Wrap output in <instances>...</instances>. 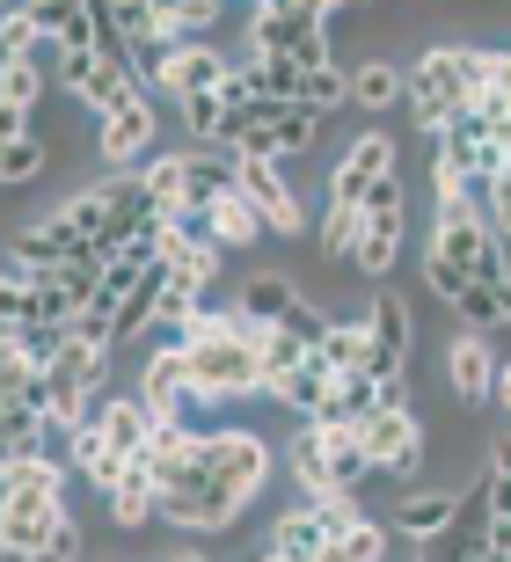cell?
<instances>
[{"label": "cell", "instance_id": "1", "mask_svg": "<svg viewBox=\"0 0 511 562\" xmlns=\"http://www.w3.org/2000/svg\"><path fill=\"white\" fill-rule=\"evenodd\" d=\"M497 74H504V44H431L409 66V125L424 139H446L460 110L490 103Z\"/></svg>", "mask_w": 511, "mask_h": 562}, {"label": "cell", "instance_id": "2", "mask_svg": "<svg viewBox=\"0 0 511 562\" xmlns=\"http://www.w3.org/2000/svg\"><path fill=\"white\" fill-rule=\"evenodd\" d=\"M184 358H190L204 409H242V402L264 395V344H248V336H204Z\"/></svg>", "mask_w": 511, "mask_h": 562}, {"label": "cell", "instance_id": "3", "mask_svg": "<svg viewBox=\"0 0 511 562\" xmlns=\"http://www.w3.org/2000/svg\"><path fill=\"white\" fill-rule=\"evenodd\" d=\"M270 468H278V453H270L264 431H248V424H212L190 475H204L212 490H226V497L256 504V497H264V482H270Z\"/></svg>", "mask_w": 511, "mask_h": 562}, {"label": "cell", "instance_id": "4", "mask_svg": "<svg viewBox=\"0 0 511 562\" xmlns=\"http://www.w3.org/2000/svg\"><path fill=\"white\" fill-rule=\"evenodd\" d=\"M314 132H322V117L300 103H248L234 125H226V154L234 161H300L307 146H314Z\"/></svg>", "mask_w": 511, "mask_h": 562}, {"label": "cell", "instance_id": "5", "mask_svg": "<svg viewBox=\"0 0 511 562\" xmlns=\"http://www.w3.org/2000/svg\"><path fill=\"white\" fill-rule=\"evenodd\" d=\"M146 74V95H162V103H190V95H212V88H226L242 66L226 59L220 44H168V52H146L140 59Z\"/></svg>", "mask_w": 511, "mask_h": 562}, {"label": "cell", "instance_id": "6", "mask_svg": "<svg viewBox=\"0 0 511 562\" xmlns=\"http://www.w3.org/2000/svg\"><path fill=\"white\" fill-rule=\"evenodd\" d=\"M358 438H366V460L380 468V475H395V482L416 490V475H424V417H416L402 395L380 402V409L358 424Z\"/></svg>", "mask_w": 511, "mask_h": 562}, {"label": "cell", "instance_id": "7", "mask_svg": "<svg viewBox=\"0 0 511 562\" xmlns=\"http://www.w3.org/2000/svg\"><path fill=\"white\" fill-rule=\"evenodd\" d=\"M424 249L438 256V263H453V271L482 278V285H497V278H504V241L490 234V220H482V212H438Z\"/></svg>", "mask_w": 511, "mask_h": 562}, {"label": "cell", "instance_id": "8", "mask_svg": "<svg viewBox=\"0 0 511 562\" xmlns=\"http://www.w3.org/2000/svg\"><path fill=\"white\" fill-rule=\"evenodd\" d=\"M366 329H373V380L395 395L402 373H409V358H416V314H409L402 292H373Z\"/></svg>", "mask_w": 511, "mask_h": 562}, {"label": "cell", "instance_id": "9", "mask_svg": "<svg viewBox=\"0 0 511 562\" xmlns=\"http://www.w3.org/2000/svg\"><path fill=\"white\" fill-rule=\"evenodd\" d=\"M132 395L146 402V417H154V424H198L204 417V395H198V380H190L184 351H154Z\"/></svg>", "mask_w": 511, "mask_h": 562}, {"label": "cell", "instance_id": "10", "mask_svg": "<svg viewBox=\"0 0 511 562\" xmlns=\"http://www.w3.org/2000/svg\"><path fill=\"white\" fill-rule=\"evenodd\" d=\"M74 519L66 497H0V555L8 562H37L59 541V526Z\"/></svg>", "mask_w": 511, "mask_h": 562}, {"label": "cell", "instance_id": "11", "mask_svg": "<svg viewBox=\"0 0 511 562\" xmlns=\"http://www.w3.org/2000/svg\"><path fill=\"white\" fill-rule=\"evenodd\" d=\"M402 234H409L402 176H388V183L366 198V241H358V263H351V271H358V278H388L395 263H402Z\"/></svg>", "mask_w": 511, "mask_h": 562}, {"label": "cell", "instance_id": "12", "mask_svg": "<svg viewBox=\"0 0 511 562\" xmlns=\"http://www.w3.org/2000/svg\"><path fill=\"white\" fill-rule=\"evenodd\" d=\"M388 176H402V168H395V139L388 132H358V139L344 146V161L329 168V205H366Z\"/></svg>", "mask_w": 511, "mask_h": 562}, {"label": "cell", "instance_id": "13", "mask_svg": "<svg viewBox=\"0 0 511 562\" xmlns=\"http://www.w3.org/2000/svg\"><path fill=\"white\" fill-rule=\"evenodd\" d=\"M154 139H162V103H154V95H146V103H132L124 117H102V125H96V154H102V168H110V176H132V168H140V154Z\"/></svg>", "mask_w": 511, "mask_h": 562}, {"label": "cell", "instance_id": "14", "mask_svg": "<svg viewBox=\"0 0 511 562\" xmlns=\"http://www.w3.org/2000/svg\"><path fill=\"white\" fill-rule=\"evenodd\" d=\"M242 198L264 212L270 234H286V241L307 234V205L292 198V183H286V168H278V161H242Z\"/></svg>", "mask_w": 511, "mask_h": 562}, {"label": "cell", "instance_id": "15", "mask_svg": "<svg viewBox=\"0 0 511 562\" xmlns=\"http://www.w3.org/2000/svg\"><path fill=\"white\" fill-rule=\"evenodd\" d=\"M497 366L504 358L490 351V336H475V329H460L446 344V387H453V402H497Z\"/></svg>", "mask_w": 511, "mask_h": 562}, {"label": "cell", "instance_id": "16", "mask_svg": "<svg viewBox=\"0 0 511 562\" xmlns=\"http://www.w3.org/2000/svg\"><path fill=\"white\" fill-rule=\"evenodd\" d=\"M460 512H468V490H409L402 504H395V533L402 541H446L453 526H460Z\"/></svg>", "mask_w": 511, "mask_h": 562}, {"label": "cell", "instance_id": "17", "mask_svg": "<svg viewBox=\"0 0 511 562\" xmlns=\"http://www.w3.org/2000/svg\"><path fill=\"white\" fill-rule=\"evenodd\" d=\"M37 22L59 52H110V37H102V0H37Z\"/></svg>", "mask_w": 511, "mask_h": 562}, {"label": "cell", "instance_id": "18", "mask_svg": "<svg viewBox=\"0 0 511 562\" xmlns=\"http://www.w3.org/2000/svg\"><path fill=\"white\" fill-rule=\"evenodd\" d=\"M88 424H96V431L110 438L124 460H140L146 446H154V417H146V402H140V395H96Z\"/></svg>", "mask_w": 511, "mask_h": 562}, {"label": "cell", "instance_id": "19", "mask_svg": "<svg viewBox=\"0 0 511 562\" xmlns=\"http://www.w3.org/2000/svg\"><path fill=\"white\" fill-rule=\"evenodd\" d=\"M270 548H278L286 562H322L329 548H336V533L322 526V512H314V504H286V512L270 519Z\"/></svg>", "mask_w": 511, "mask_h": 562}, {"label": "cell", "instance_id": "20", "mask_svg": "<svg viewBox=\"0 0 511 562\" xmlns=\"http://www.w3.org/2000/svg\"><path fill=\"white\" fill-rule=\"evenodd\" d=\"M307 22H314L307 0H264V8L248 15V44H256L264 59H292V44H300Z\"/></svg>", "mask_w": 511, "mask_h": 562}, {"label": "cell", "instance_id": "21", "mask_svg": "<svg viewBox=\"0 0 511 562\" xmlns=\"http://www.w3.org/2000/svg\"><path fill=\"white\" fill-rule=\"evenodd\" d=\"M329 395H336V373H329L322 358H307L292 380H270V387H264V402H278V409H286V417H300V424L322 417Z\"/></svg>", "mask_w": 511, "mask_h": 562}, {"label": "cell", "instance_id": "22", "mask_svg": "<svg viewBox=\"0 0 511 562\" xmlns=\"http://www.w3.org/2000/svg\"><path fill=\"white\" fill-rule=\"evenodd\" d=\"M102 504H110V526H118V533H132V526L162 519V475H154L146 460H132V468H124V482Z\"/></svg>", "mask_w": 511, "mask_h": 562}, {"label": "cell", "instance_id": "23", "mask_svg": "<svg viewBox=\"0 0 511 562\" xmlns=\"http://www.w3.org/2000/svg\"><path fill=\"white\" fill-rule=\"evenodd\" d=\"M292 482H300V497H292V504L336 497V475H329V438H322V424H300V431H292Z\"/></svg>", "mask_w": 511, "mask_h": 562}, {"label": "cell", "instance_id": "24", "mask_svg": "<svg viewBox=\"0 0 511 562\" xmlns=\"http://www.w3.org/2000/svg\"><path fill=\"white\" fill-rule=\"evenodd\" d=\"M314 358H322L336 380L373 373V329H366V322H351V314H336V329L322 336V351H314Z\"/></svg>", "mask_w": 511, "mask_h": 562}, {"label": "cell", "instance_id": "25", "mask_svg": "<svg viewBox=\"0 0 511 562\" xmlns=\"http://www.w3.org/2000/svg\"><path fill=\"white\" fill-rule=\"evenodd\" d=\"M140 183H146V198H154V212L176 220V212H184V190H190V146L184 154H154V161L140 168Z\"/></svg>", "mask_w": 511, "mask_h": 562}, {"label": "cell", "instance_id": "26", "mask_svg": "<svg viewBox=\"0 0 511 562\" xmlns=\"http://www.w3.org/2000/svg\"><path fill=\"white\" fill-rule=\"evenodd\" d=\"M0 497H66V468H52L44 453L0 460Z\"/></svg>", "mask_w": 511, "mask_h": 562}, {"label": "cell", "instance_id": "27", "mask_svg": "<svg viewBox=\"0 0 511 562\" xmlns=\"http://www.w3.org/2000/svg\"><path fill=\"white\" fill-rule=\"evenodd\" d=\"M204 234H212L220 249H248V241H256V234H270V227H264V212L234 190V198H220V205L204 212Z\"/></svg>", "mask_w": 511, "mask_h": 562}, {"label": "cell", "instance_id": "28", "mask_svg": "<svg viewBox=\"0 0 511 562\" xmlns=\"http://www.w3.org/2000/svg\"><path fill=\"white\" fill-rule=\"evenodd\" d=\"M351 103H358V110L409 103V74H402V66H388V59H366L358 74H351Z\"/></svg>", "mask_w": 511, "mask_h": 562}, {"label": "cell", "instance_id": "29", "mask_svg": "<svg viewBox=\"0 0 511 562\" xmlns=\"http://www.w3.org/2000/svg\"><path fill=\"white\" fill-rule=\"evenodd\" d=\"M248 88H256V103H300V59H264V52H248Z\"/></svg>", "mask_w": 511, "mask_h": 562}, {"label": "cell", "instance_id": "30", "mask_svg": "<svg viewBox=\"0 0 511 562\" xmlns=\"http://www.w3.org/2000/svg\"><path fill=\"white\" fill-rule=\"evenodd\" d=\"M234 307H242L248 314V322H264V329H278V322H286V314L292 307H300V292H292L286 285V278H248V285H242V300H234Z\"/></svg>", "mask_w": 511, "mask_h": 562}, {"label": "cell", "instance_id": "31", "mask_svg": "<svg viewBox=\"0 0 511 562\" xmlns=\"http://www.w3.org/2000/svg\"><path fill=\"white\" fill-rule=\"evenodd\" d=\"M322 438H329V475H336V497H358V482L373 475L366 438H358V431H329V424H322Z\"/></svg>", "mask_w": 511, "mask_h": 562}, {"label": "cell", "instance_id": "32", "mask_svg": "<svg viewBox=\"0 0 511 562\" xmlns=\"http://www.w3.org/2000/svg\"><path fill=\"white\" fill-rule=\"evenodd\" d=\"M358 241H366V205H329L322 212V256L329 263H358Z\"/></svg>", "mask_w": 511, "mask_h": 562}, {"label": "cell", "instance_id": "33", "mask_svg": "<svg viewBox=\"0 0 511 562\" xmlns=\"http://www.w3.org/2000/svg\"><path fill=\"white\" fill-rule=\"evenodd\" d=\"M37 438H44V409H37V402H22V395H8V402H0V446H8V460L37 453Z\"/></svg>", "mask_w": 511, "mask_h": 562}, {"label": "cell", "instance_id": "34", "mask_svg": "<svg viewBox=\"0 0 511 562\" xmlns=\"http://www.w3.org/2000/svg\"><path fill=\"white\" fill-rule=\"evenodd\" d=\"M460 329H475V336H490V329H511V307H504V292L497 285H482V278H475L468 292H460Z\"/></svg>", "mask_w": 511, "mask_h": 562}, {"label": "cell", "instance_id": "35", "mask_svg": "<svg viewBox=\"0 0 511 562\" xmlns=\"http://www.w3.org/2000/svg\"><path fill=\"white\" fill-rule=\"evenodd\" d=\"M81 438H88V424H81V417H44L37 453L52 460V468H66V475H81Z\"/></svg>", "mask_w": 511, "mask_h": 562}, {"label": "cell", "instance_id": "36", "mask_svg": "<svg viewBox=\"0 0 511 562\" xmlns=\"http://www.w3.org/2000/svg\"><path fill=\"white\" fill-rule=\"evenodd\" d=\"M124 468H132V460H124L118 446H110V438H102L96 424H88V438H81V475L96 482L102 497H110V490H118V482H124Z\"/></svg>", "mask_w": 511, "mask_h": 562}, {"label": "cell", "instance_id": "37", "mask_svg": "<svg viewBox=\"0 0 511 562\" xmlns=\"http://www.w3.org/2000/svg\"><path fill=\"white\" fill-rule=\"evenodd\" d=\"M44 95V66L37 59H0V110H30Z\"/></svg>", "mask_w": 511, "mask_h": 562}, {"label": "cell", "instance_id": "38", "mask_svg": "<svg viewBox=\"0 0 511 562\" xmlns=\"http://www.w3.org/2000/svg\"><path fill=\"white\" fill-rule=\"evenodd\" d=\"M37 44H44L37 8H8L0 15V59H37Z\"/></svg>", "mask_w": 511, "mask_h": 562}, {"label": "cell", "instance_id": "39", "mask_svg": "<svg viewBox=\"0 0 511 562\" xmlns=\"http://www.w3.org/2000/svg\"><path fill=\"white\" fill-rule=\"evenodd\" d=\"M344 103H351V74H344V66H322V74H307V88H300V110L329 117V110H344Z\"/></svg>", "mask_w": 511, "mask_h": 562}, {"label": "cell", "instance_id": "40", "mask_svg": "<svg viewBox=\"0 0 511 562\" xmlns=\"http://www.w3.org/2000/svg\"><path fill=\"white\" fill-rule=\"evenodd\" d=\"M307 358H314V351H307L292 329H270V336H264V387H270V380H292Z\"/></svg>", "mask_w": 511, "mask_h": 562}, {"label": "cell", "instance_id": "41", "mask_svg": "<svg viewBox=\"0 0 511 562\" xmlns=\"http://www.w3.org/2000/svg\"><path fill=\"white\" fill-rule=\"evenodd\" d=\"M52 168V146L44 139H22V146H0V183H37Z\"/></svg>", "mask_w": 511, "mask_h": 562}, {"label": "cell", "instance_id": "42", "mask_svg": "<svg viewBox=\"0 0 511 562\" xmlns=\"http://www.w3.org/2000/svg\"><path fill=\"white\" fill-rule=\"evenodd\" d=\"M322 562H388V526H380V519H366L358 533H351V541H336V548H329Z\"/></svg>", "mask_w": 511, "mask_h": 562}, {"label": "cell", "instance_id": "43", "mask_svg": "<svg viewBox=\"0 0 511 562\" xmlns=\"http://www.w3.org/2000/svg\"><path fill=\"white\" fill-rule=\"evenodd\" d=\"M278 329H292V336H300V344H307V351H322V336L336 329V314H329V307H314V300H307V292H300V307H292L286 322H278Z\"/></svg>", "mask_w": 511, "mask_h": 562}, {"label": "cell", "instance_id": "44", "mask_svg": "<svg viewBox=\"0 0 511 562\" xmlns=\"http://www.w3.org/2000/svg\"><path fill=\"white\" fill-rule=\"evenodd\" d=\"M162 15H168V37H176V44H198L190 30L220 22V0H184V8H162Z\"/></svg>", "mask_w": 511, "mask_h": 562}, {"label": "cell", "instance_id": "45", "mask_svg": "<svg viewBox=\"0 0 511 562\" xmlns=\"http://www.w3.org/2000/svg\"><path fill=\"white\" fill-rule=\"evenodd\" d=\"M314 512H322V526L336 533V541H351V533L366 526V504L358 497H314Z\"/></svg>", "mask_w": 511, "mask_h": 562}, {"label": "cell", "instance_id": "46", "mask_svg": "<svg viewBox=\"0 0 511 562\" xmlns=\"http://www.w3.org/2000/svg\"><path fill=\"white\" fill-rule=\"evenodd\" d=\"M482 220H490V234H497V241L511 249V168L497 176L490 190H482Z\"/></svg>", "mask_w": 511, "mask_h": 562}, {"label": "cell", "instance_id": "47", "mask_svg": "<svg viewBox=\"0 0 511 562\" xmlns=\"http://www.w3.org/2000/svg\"><path fill=\"white\" fill-rule=\"evenodd\" d=\"M424 285L438 292V300H446V307H460V292H468L475 278H468V271H453V263H438V256L424 249Z\"/></svg>", "mask_w": 511, "mask_h": 562}, {"label": "cell", "instance_id": "48", "mask_svg": "<svg viewBox=\"0 0 511 562\" xmlns=\"http://www.w3.org/2000/svg\"><path fill=\"white\" fill-rule=\"evenodd\" d=\"M37 562H81V526L66 519V526H59V541L44 548V555H37Z\"/></svg>", "mask_w": 511, "mask_h": 562}, {"label": "cell", "instance_id": "49", "mask_svg": "<svg viewBox=\"0 0 511 562\" xmlns=\"http://www.w3.org/2000/svg\"><path fill=\"white\" fill-rule=\"evenodd\" d=\"M490 468H497V475H511V431H504V438L490 446Z\"/></svg>", "mask_w": 511, "mask_h": 562}, {"label": "cell", "instance_id": "50", "mask_svg": "<svg viewBox=\"0 0 511 562\" xmlns=\"http://www.w3.org/2000/svg\"><path fill=\"white\" fill-rule=\"evenodd\" d=\"M497 409H511V358L497 366Z\"/></svg>", "mask_w": 511, "mask_h": 562}, {"label": "cell", "instance_id": "51", "mask_svg": "<svg viewBox=\"0 0 511 562\" xmlns=\"http://www.w3.org/2000/svg\"><path fill=\"white\" fill-rule=\"evenodd\" d=\"M168 562H212V555H204V548H176V555H168Z\"/></svg>", "mask_w": 511, "mask_h": 562}, {"label": "cell", "instance_id": "52", "mask_svg": "<svg viewBox=\"0 0 511 562\" xmlns=\"http://www.w3.org/2000/svg\"><path fill=\"white\" fill-rule=\"evenodd\" d=\"M497 292H504V307H511V249H504V278H497Z\"/></svg>", "mask_w": 511, "mask_h": 562}]
</instances>
